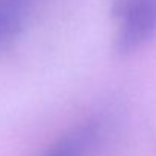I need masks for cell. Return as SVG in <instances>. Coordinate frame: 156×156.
<instances>
[{"mask_svg": "<svg viewBox=\"0 0 156 156\" xmlns=\"http://www.w3.org/2000/svg\"><path fill=\"white\" fill-rule=\"evenodd\" d=\"M34 0H0V50L21 30Z\"/></svg>", "mask_w": 156, "mask_h": 156, "instance_id": "obj_3", "label": "cell"}, {"mask_svg": "<svg viewBox=\"0 0 156 156\" xmlns=\"http://www.w3.org/2000/svg\"><path fill=\"white\" fill-rule=\"evenodd\" d=\"M111 14L117 53L130 55L156 37V0H112Z\"/></svg>", "mask_w": 156, "mask_h": 156, "instance_id": "obj_1", "label": "cell"}, {"mask_svg": "<svg viewBox=\"0 0 156 156\" xmlns=\"http://www.w3.org/2000/svg\"><path fill=\"white\" fill-rule=\"evenodd\" d=\"M100 135L96 120H85L65 130L38 156H91Z\"/></svg>", "mask_w": 156, "mask_h": 156, "instance_id": "obj_2", "label": "cell"}]
</instances>
